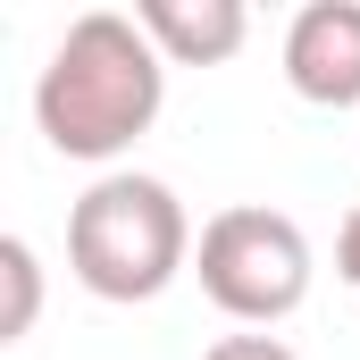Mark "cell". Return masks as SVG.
Listing matches in <instances>:
<instances>
[{
    "label": "cell",
    "instance_id": "52a82bcc",
    "mask_svg": "<svg viewBox=\"0 0 360 360\" xmlns=\"http://www.w3.org/2000/svg\"><path fill=\"white\" fill-rule=\"evenodd\" d=\"M201 360H302L285 335H269V327H243V335H218Z\"/></svg>",
    "mask_w": 360,
    "mask_h": 360
},
{
    "label": "cell",
    "instance_id": "277c9868",
    "mask_svg": "<svg viewBox=\"0 0 360 360\" xmlns=\"http://www.w3.org/2000/svg\"><path fill=\"white\" fill-rule=\"evenodd\" d=\"M285 84L310 109H360V0H310L285 25Z\"/></svg>",
    "mask_w": 360,
    "mask_h": 360
},
{
    "label": "cell",
    "instance_id": "8992f818",
    "mask_svg": "<svg viewBox=\"0 0 360 360\" xmlns=\"http://www.w3.org/2000/svg\"><path fill=\"white\" fill-rule=\"evenodd\" d=\"M0 285H8V310H0V344H25L34 319H42V260L25 235H0Z\"/></svg>",
    "mask_w": 360,
    "mask_h": 360
},
{
    "label": "cell",
    "instance_id": "3957f363",
    "mask_svg": "<svg viewBox=\"0 0 360 360\" xmlns=\"http://www.w3.org/2000/svg\"><path fill=\"white\" fill-rule=\"evenodd\" d=\"M193 276H201V293L235 319V327H276V319H293L302 302H310V235L269 210V201H235V210H218L210 226H201V243H193Z\"/></svg>",
    "mask_w": 360,
    "mask_h": 360
},
{
    "label": "cell",
    "instance_id": "5b68a950",
    "mask_svg": "<svg viewBox=\"0 0 360 360\" xmlns=\"http://www.w3.org/2000/svg\"><path fill=\"white\" fill-rule=\"evenodd\" d=\"M134 25L151 34L168 68H226L252 34V8L243 0H134Z\"/></svg>",
    "mask_w": 360,
    "mask_h": 360
},
{
    "label": "cell",
    "instance_id": "ba28073f",
    "mask_svg": "<svg viewBox=\"0 0 360 360\" xmlns=\"http://www.w3.org/2000/svg\"><path fill=\"white\" fill-rule=\"evenodd\" d=\"M335 276L360 293V201L344 210V226H335Z\"/></svg>",
    "mask_w": 360,
    "mask_h": 360
},
{
    "label": "cell",
    "instance_id": "7a4b0ae2",
    "mask_svg": "<svg viewBox=\"0 0 360 360\" xmlns=\"http://www.w3.org/2000/svg\"><path fill=\"white\" fill-rule=\"evenodd\" d=\"M193 218L160 176L109 168L76 193L68 210V276L92 302H160L193 269Z\"/></svg>",
    "mask_w": 360,
    "mask_h": 360
},
{
    "label": "cell",
    "instance_id": "6da1fadb",
    "mask_svg": "<svg viewBox=\"0 0 360 360\" xmlns=\"http://www.w3.org/2000/svg\"><path fill=\"white\" fill-rule=\"evenodd\" d=\"M160 101H168V59L151 51V34L126 8H84L34 76V126L59 160L109 168L151 134Z\"/></svg>",
    "mask_w": 360,
    "mask_h": 360
}]
</instances>
